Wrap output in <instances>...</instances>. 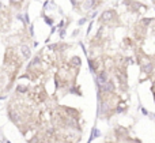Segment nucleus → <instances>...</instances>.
Listing matches in <instances>:
<instances>
[{"label":"nucleus","mask_w":155,"mask_h":143,"mask_svg":"<svg viewBox=\"0 0 155 143\" xmlns=\"http://www.w3.org/2000/svg\"><path fill=\"white\" fill-rule=\"evenodd\" d=\"M22 52H23V56L25 57H29L30 56V49L27 46H22Z\"/></svg>","instance_id":"4"},{"label":"nucleus","mask_w":155,"mask_h":143,"mask_svg":"<svg viewBox=\"0 0 155 143\" xmlns=\"http://www.w3.org/2000/svg\"><path fill=\"white\" fill-rule=\"evenodd\" d=\"M113 15H114V12H113V11H106V12H104V15H102V21H104V22L110 21V19L113 18Z\"/></svg>","instance_id":"2"},{"label":"nucleus","mask_w":155,"mask_h":143,"mask_svg":"<svg viewBox=\"0 0 155 143\" xmlns=\"http://www.w3.org/2000/svg\"><path fill=\"white\" fill-rule=\"evenodd\" d=\"M71 64L75 65V67H79L80 65V59L79 57H72V59H71Z\"/></svg>","instance_id":"3"},{"label":"nucleus","mask_w":155,"mask_h":143,"mask_svg":"<svg viewBox=\"0 0 155 143\" xmlns=\"http://www.w3.org/2000/svg\"><path fill=\"white\" fill-rule=\"evenodd\" d=\"M143 70H144L146 72H150V71L153 70V64H147V65H144V67H143Z\"/></svg>","instance_id":"5"},{"label":"nucleus","mask_w":155,"mask_h":143,"mask_svg":"<svg viewBox=\"0 0 155 143\" xmlns=\"http://www.w3.org/2000/svg\"><path fill=\"white\" fill-rule=\"evenodd\" d=\"M99 87H101L102 91H107V93H112L113 90H114V86H113V83H112V82H107V81L105 82L102 86H99Z\"/></svg>","instance_id":"1"}]
</instances>
